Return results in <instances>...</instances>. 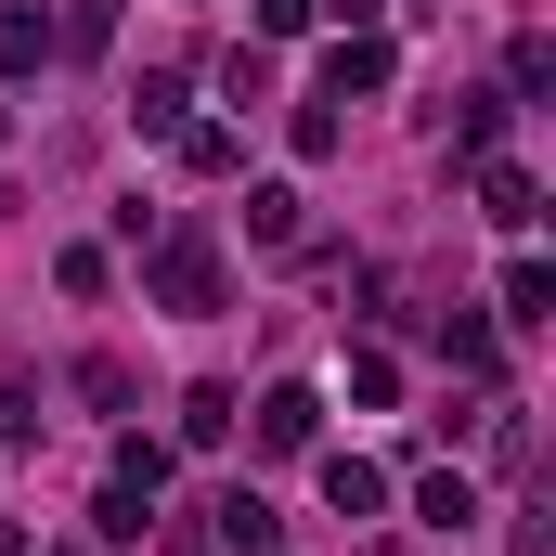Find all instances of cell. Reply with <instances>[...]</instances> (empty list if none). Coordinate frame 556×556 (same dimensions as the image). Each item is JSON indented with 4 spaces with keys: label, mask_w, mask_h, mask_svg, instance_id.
I'll return each instance as SVG.
<instances>
[{
    "label": "cell",
    "mask_w": 556,
    "mask_h": 556,
    "mask_svg": "<svg viewBox=\"0 0 556 556\" xmlns=\"http://www.w3.org/2000/svg\"><path fill=\"white\" fill-rule=\"evenodd\" d=\"M155 311H220V247L207 233H155Z\"/></svg>",
    "instance_id": "1"
},
{
    "label": "cell",
    "mask_w": 556,
    "mask_h": 556,
    "mask_svg": "<svg viewBox=\"0 0 556 556\" xmlns=\"http://www.w3.org/2000/svg\"><path fill=\"white\" fill-rule=\"evenodd\" d=\"M402 78V52L376 39V26H337V52H324V104H350V91H389Z\"/></svg>",
    "instance_id": "2"
},
{
    "label": "cell",
    "mask_w": 556,
    "mask_h": 556,
    "mask_svg": "<svg viewBox=\"0 0 556 556\" xmlns=\"http://www.w3.org/2000/svg\"><path fill=\"white\" fill-rule=\"evenodd\" d=\"M324 505L337 518H389V466L376 453H324Z\"/></svg>",
    "instance_id": "3"
},
{
    "label": "cell",
    "mask_w": 556,
    "mask_h": 556,
    "mask_svg": "<svg viewBox=\"0 0 556 556\" xmlns=\"http://www.w3.org/2000/svg\"><path fill=\"white\" fill-rule=\"evenodd\" d=\"M207 518H220V544H233V556H273V544H285V518H273V492H247V479H233V492H220V505H207Z\"/></svg>",
    "instance_id": "4"
},
{
    "label": "cell",
    "mask_w": 556,
    "mask_h": 556,
    "mask_svg": "<svg viewBox=\"0 0 556 556\" xmlns=\"http://www.w3.org/2000/svg\"><path fill=\"white\" fill-rule=\"evenodd\" d=\"M324 440V402L311 389H260V453H311Z\"/></svg>",
    "instance_id": "5"
},
{
    "label": "cell",
    "mask_w": 556,
    "mask_h": 556,
    "mask_svg": "<svg viewBox=\"0 0 556 556\" xmlns=\"http://www.w3.org/2000/svg\"><path fill=\"white\" fill-rule=\"evenodd\" d=\"M52 65V13L39 0H0V78H39Z\"/></svg>",
    "instance_id": "6"
},
{
    "label": "cell",
    "mask_w": 556,
    "mask_h": 556,
    "mask_svg": "<svg viewBox=\"0 0 556 556\" xmlns=\"http://www.w3.org/2000/svg\"><path fill=\"white\" fill-rule=\"evenodd\" d=\"M415 518H427V531H479V479H466V466H440V479L415 492Z\"/></svg>",
    "instance_id": "7"
},
{
    "label": "cell",
    "mask_w": 556,
    "mask_h": 556,
    "mask_svg": "<svg viewBox=\"0 0 556 556\" xmlns=\"http://www.w3.org/2000/svg\"><path fill=\"white\" fill-rule=\"evenodd\" d=\"M492 324H556V273L544 260H505V311Z\"/></svg>",
    "instance_id": "8"
},
{
    "label": "cell",
    "mask_w": 556,
    "mask_h": 556,
    "mask_svg": "<svg viewBox=\"0 0 556 556\" xmlns=\"http://www.w3.org/2000/svg\"><path fill=\"white\" fill-rule=\"evenodd\" d=\"M479 207H492L505 233H531V220H544V194H531V168H479Z\"/></svg>",
    "instance_id": "9"
},
{
    "label": "cell",
    "mask_w": 556,
    "mask_h": 556,
    "mask_svg": "<svg viewBox=\"0 0 556 556\" xmlns=\"http://www.w3.org/2000/svg\"><path fill=\"white\" fill-rule=\"evenodd\" d=\"M181 440H194V453H220V440H233V389H220V376H207V389H181Z\"/></svg>",
    "instance_id": "10"
},
{
    "label": "cell",
    "mask_w": 556,
    "mask_h": 556,
    "mask_svg": "<svg viewBox=\"0 0 556 556\" xmlns=\"http://www.w3.org/2000/svg\"><path fill=\"white\" fill-rule=\"evenodd\" d=\"M440 350H453V376H492V311H440Z\"/></svg>",
    "instance_id": "11"
},
{
    "label": "cell",
    "mask_w": 556,
    "mask_h": 556,
    "mask_svg": "<svg viewBox=\"0 0 556 556\" xmlns=\"http://www.w3.org/2000/svg\"><path fill=\"white\" fill-rule=\"evenodd\" d=\"M556 91V39H518V52H505V104H544Z\"/></svg>",
    "instance_id": "12"
},
{
    "label": "cell",
    "mask_w": 556,
    "mask_h": 556,
    "mask_svg": "<svg viewBox=\"0 0 556 556\" xmlns=\"http://www.w3.org/2000/svg\"><path fill=\"white\" fill-rule=\"evenodd\" d=\"M247 247H298V194H285V181L247 194Z\"/></svg>",
    "instance_id": "13"
},
{
    "label": "cell",
    "mask_w": 556,
    "mask_h": 556,
    "mask_svg": "<svg viewBox=\"0 0 556 556\" xmlns=\"http://www.w3.org/2000/svg\"><path fill=\"white\" fill-rule=\"evenodd\" d=\"M350 402L389 415V402H402V363H389V350H350Z\"/></svg>",
    "instance_id": "14"
},
{
    "label": "cell",
    "mask_w": 556,
    "mask_h": 556,
    "mask_svg": "<svg viewBox=\"0 0 556 556\" xmlns=\"http://www.w3.org/2000/svg\"><path fill=\"white\" fill-rule=\"evenodd\" d=\"M117 492H142V505L168 492V440H117Z\"/></svg>",
    "instance_id": "15"
},
{
    "label": "cell",
    "mask_w": 556,
    "mask_h": 556,
    "mask_svg": "<svg viewBox=\"0 0 556 556\" xmlns=\"http://www.w3.org/2000/svg\"><path fill=\"white\" fill-rule=\"evenodd\" d=\"M130 130H194V117H181V78H142V91H130Z\"/></svg>",
    "instance_id": "16"
},
{
    "label": "cell",
    "mask_w": 556,
    "mask_h": 556,
    "mask_svg": "<svg viewBox=\"0 0 556 556\" xmlns=\"http://www.w3.org/2000/svg\"><path fill=\"white\" fill-rule=\"evenodd\" d=\"M181 142V168H194V181H220V168H233V130H220V117H207V130H168Z\"/></svg>",
    "instance_id": "17"
},
{
    "label": "cell",
    "mask_w": 556,
    "mask_h": 556,
    "mask_svg": "<svg viewBox=\"0 0 556 556\" xmlns=\"http://www.w3.org/2000/svg\"><path fill=\"white\" fill-rule=\"evenodd\" d=\"M220 91H233V104H260V91H273V39H247V52L220 65Z\"/></svg>",
    "instance_id": "18"
},
{
    "label": "cell",
    "mask_w": 556,
    "mask_h": 556,
    "mask_svg": "<svg viewBox=\"0 0 556 556\" xmlns=\"http://www.w3.org/2000/svg\"><path fill=\"white\" fill-rule=\"evenodd\" d=\"M78 402H104V415H130V363H104V350H91V363H78Z\"/></svg>",
    "instance_id": "19"
},
{
    "label": "cell",
    "mask_w": 556,
    "mask_h": 556,
    "mask_svg": "<svg viewBox=\"0 0 556 556\" xmlns=\"http://www.w3.org/2000/svg\"><path fill=\"white\" fill-rule=\"evenodd\" d=\"M52 285H65V298H104L117 273H104V247H65V260H52Z\"/></svg>",
    "instance_id": "20"
},
{
    "label": "cell",
    "mask_w": 556,
    "mask_h": 556,
    "mask_svg": "<svg viewBox=\"0 0 556 556\" xmlns=\"http://www.w3.org/2000/svg\"><path fill=\"white\" fill-rule=\"evenodd\" d=\"M311 13H324V0H260V39H298Z\"/></svg>",
    "instance_id": "21"
},
{
    "label": "cell",
    "mask_w": 556,
    "mask_h": 556,
    "mask_svg": "<svg viewBox=\"0 0 556 556\" xmlns=\"http://www.w3.org/2000/svg\"><path fill=\"white\" fill-rule=\"evenodd\" d=\"M505 556H544V518H531V505H518V531H505Z\"/></svg>",
    "instance_id": "22"
},
{
    "label": "cell",
    "mask_w": 556,
    "mask_h": 556,
    "mask_svg": "<svg viewBox=\"0 0 556 556\" xmlns=\"http://www.w3.org/2000/svg\"><path fill=\"white\" fill-rule=\"evenodd\" d=\"M324 13H337V26H376V13H389V0H324Z\"/></svg>",
    "instance_id": "23"
},
{
    "label": "cell",
    "mask_w": 556,
    "mask_h": 556,
    "mask_svg": "<svg viewBox=\"0 0 556 556\" xmlns=\"http://www.w3.org/2000/svg\"><path fill=\"white\" fill-rule=\"evenodd\" d=\"M0 556H26V531H13V518H0Z\"/></svg>",
    "instance_id": "24"
},
{
    "label": "cell",
    "mask_w": 556,
    "mask_h": 556,
    "mask_svg": "<svg viewBox=\"0 0 556 556\" xmlns=\"http://www.w3.org/2000/svg\"><path fill=\"white\" fill-rule=\"evenodd\" d=\"M0 142H13V104H0Z\"/></svg>",
    "instance_id": "25"
}]
</instances>
